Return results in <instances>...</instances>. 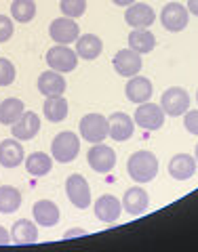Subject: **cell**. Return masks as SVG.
I'll return each mask as SVG.
<instances>
[{"instance_id": "603a6c76", "label": "cell", "mask_w": 198, "mask_h": 252, "mask_svg": "<svg viewBox=\"0 0 198 252\" xmlns=\"http://www.w3.org/2000/svg\"><path fill=\"white\" fill-rule=\"evenodd\" d=\"M101 51H104V42H101L99 36L95 34H84V36H78L76 40V55L84 61H93L97 59Z\"/></svg>"}, {"instance_id": "277c9868", "label": "cell", "mask_w": 198, "mask_h": 252, "mask_svg": "<svg viewBox=\"0 0 198 252\" xmlns=\"http://www.w3.org/2000/svg\"><path fill=\"white\" fill-rule=\"evenodd\" d=\"M46 63H49V67L55 69V72L68 74V72H72V69H76L78 55L74 49H70L68 44H55L46 51Z\"/></svg>"}, {"instance_id": "83f0119b", "label": "cell", "mask_w": 198, "mask_h": 252, "mask_svg": "<svg viewBox=\"0 0 198 252\" xmlns=\"http://www.w3.org/2000/svg\"><path fill=\"white\" fill-rule=\"evenodd\" d=\"M21 191L13 185H0V212L2 215H11V212L19 210L21 206Z\"/></svg>"}, {"instance_id": "3957f363", "label": "cell", "mask_w": 198, "mask_h": 252, "mask_svg": "<svg viewBox=\"0 0 198 252\" xmlns=\"http://www.w3.org/2000/svg\"><path fill=\"white\" fill-rule=\"evenodd\" d=\"M78 130L86 143H104L106 137H110V122L101 114H86L80 120Z\"/></svg>"}, {"instance_id": "8992f818", "label": "cell", "mask_w": 198, "mask_h": 252, "mask_svg": "<svg viewBox=\"0 0 198 252\" xmlns=\"http://www.w3.org/2000/svg\"><path fill=\"white\" fill-rule=\"evenodd\" d=\"M86 162H89V166L95 172H101V175H106V172H110V170L116 166V152L110 145L95 143L89 149V154H86Z\"/></svg>"}, {"instance_id": "74e56055", "label": "cell", "mask_w": 198, "mask_h": 252, "mask_svg": "<svg viewBox=\"0 0 198 252\" xmlns=\"http://www.w3.org/2000/svg\"><path fill=\"white\" fill-rule=\"evenodd\" d=\"M196 162H198V143H196Z\"/></svg>"}, {"instance_id": "f1b7e54d", "label": "cell", "mask_w": 198, "mask_h": 252, "mask_svg": "<svg viewBox=\"0 0 198 252\" xmlns=\"http://www.w3.org/2000/svg\"><path fill=\"white\" fill-rule=\"evenodd\" d=\"M11 17L17 23H30L36 17V2L34 0H13Z\"/></svg>"}, {"instance_id": "4dcf8cb0", "label": "cell", "mask_w": 198, "mask_h": 252, "mask_svg": "<svg viewBox=\"0 0 198 252\" xmlns=\"http://www.w3.org/2000/svg\"><path fill=\"white\" fill-rule=\"evenodd\" d=\"M15 65L9 61V59H4V57H0V86H9L15 82Z\"/></svg>"}, {"instance_id": "7a4b0ae2", "label": "cell", "mask_w": 198, "mask_h": 252, "mask_svg": "<svg viewBox=\"0 0 198 252\" xmlns=\"http://www.w3.org/2000/svg\"><path fill=\"white\" fill-rule=\"evenodd\" d=\"M78 152H80V139L72 130H63L51 143V156L53 160H57L61 164H70L76 160Z\"/></svg>"}, {"instance_id": "9a60e30c", "label": "cell", "mask_w": 198, "mask_h": 252, "mask_svg": "<svg viewBox=\"0 0 198 252\" xmlns=\"http://www.w3.org/2000/svg\"><path fill=\"white\" fill-rule=\"evenodd\" d=\"M26 160V152L19 139H4L0 141V166L4 168H17L19 164Z\"/></svg>"}, {"instance_id": "6da1fadb", "label": "cell", "mask_w": 198, "mask_h": 252, "mask_svg": "<svg viewBox=\"0 0 198 252\" xmlns=\"http://www.w3.org/2000/svg\"><path fill=\"white\" fill-rule=\"evenodd\" d=\"M126 170H129V177L137 183H150L158 175V158L152 152L141 149V152H135L129 158Z\"/></svg>"}, {"instance_id": "d6986e66", "label": "cell", "mask_w": 198, "mask_h": 252, "mask_svg": "<svg viewBox=\"0 0 198 252\" xmlns=\"http://www.w3.org/2000/svg\"><path fill=\"white\" fill-rule=\"evenodd\" d=\"M126 99L131 103H146L152 97V82L144 76H131L129 82H126Z\"/></svg>"}, {"instance_id": "5b68a950", "label": "cell", "mask_w": 198, "mask_h": 252, "mask_svg": "<svg viewBox=\"0 0 198 252\" xmlns=\"http://www.w3.org/2000/svg\"><path fill=\"white\" fill-rule=\"evenodd\" d=\"M160 107H162V112L171 118L184 116L190 109V94L184 89H179V86H173V89L162 93Z\"/></svg>"}, {"instance_id": "ac0fdd59", "label": "cell", "mask_w": 198, "mask_h": 252, "mask_svg": "<svg viewBox=\"0 0 198 252\" xmlns=\"http://www.w3.org/2000/svg\"><path fill=\"white\" fill-rule=\"evenodd\" d=\"M11 240L19 246H30V244H36L38 242V227H36V220H30V219H19L13 223V229H11Z\"/></svg>"}, {"instance_id": "e0dca14e", "label": "cell", "mask_w": 198, "mask_h": 252, "mask_svg": "<svg viewBox=\"0 0 198 252\" xmlns=\"http://www.w3.org/2000/svg\"><path fill=\"white\" fill-rule=\"evenodd\" d=\"M38 91L44 97H59V94L66 93V78L55 69H46L38 76Z\"/></svg>"}, {"instance_id": "4fadbf2b", "label": "cell", "mask_w": 198, "mask_h": 252, "mask_svg": "<svg viewBox=\"0 0 198 252\" xmlns=\"http://www.w3.org/2000/svg\"><path fill=\"white\" fill-rule=\"evenodd\" d=\"M40 132V118L34 112H23L15 124H11V135L19 141H30Z\"/></svg>"}, {"instance_id": "d6a6232c", "label": "cell", "mask_w": 198, "mask_h": 252, "mask_svg": "<svg viewBox=\"0 0 198 252\" xmlns=\"http://www.w3.org/2000/svg\"><path fill=\"white\" fill-rule=\"evenodd\" d=\"M186 120H184V126L190 135H196L198 137V109H188L184 114Z\"/></svg>"}, {"instance_id": "f546056e", "label": "cell", "mask_w": 198, "mask_h": 252, "mask_svg": "<svg viewBox=\"0 0 198 252\" xmlns=\"http://www.w3.org/2000/svg\"><path fill=\"white\" fill-rule=\"evenodd\" d=\"M59 9L63 13V17H70V19L82 17L86 11V0H61Z\"/></svg>"}, {"instance_id": "5bb4252c", "label": "cell", "mask_w": 198, "mask_h": 252, "mask_svg": "<svg viewBox=\"0 0 198 252\" xmlns=\"http://www.w3.org/2000/svg\"><path fill=\"white\" fill-rule=\"evenodd\" d=\"M110 122V137H112L116 143H122V141H129L133 137V130H135V122L133 118L124 112H116L108 118Z\"/></svg>"}, {"instance_id": "2e32d148", "label": "cell", "mask_w": 198, "mask_h": 252, "mask_svg": "<svg viewBox=\"0 0 198 252\" xmlns=\"http://www.w3.org/2000/svg\"><path fill=\"white\" fill-rule=\"evenodd\" d=\"M93 210H95V217H97L101 223H114L122 212V202H118V198H114V195H101V198L95 202Z\"/></svg>"}, {"instance_id": "d4e9b609", "label": "cell", "mask_w": 198, "mask_h": 252, "mask_svg": "<svg viewBox=\"0 0 198 252\" xmlns=\"http://www.w3.org/2000/svg\"><path fill=\"white\" fill-rule=\"evenodd\" d=\"M68 101L63 99V94H59V97H46L44 105H42V114L49 122H63L68 118Z\"/></svg>"}, {"instance_id": "7402d4cb", "label": "cell", "mask_w": 198, "mask_h": 252, "mask_svg": "<svg viewBox=\"0 0 198 252\" xmlns=\"http://www.w3.org/2000/svg\"><path fill=\"white\" fill-rule=\"evenodd\" d=\"M148 204H150V198H148V193L141 187L126 189V193L122 198V208L129 212V215H133V217L144 215V212L148 210Z\"/></svg>"}, {"instance_id": "8d00e7d4", "label": "cell", "mask_w": 198, "mask_h": 252, "mask_svg": "<svg viewBox=\"0 0 198 252\" xmlns=\"http://www.w3.org/2000/svg\"><path fill=\"white\" fill-rule=\"evenodd\" d=\"M112 2H114L116 6H129V4H133V2H137V0H112Z\"/></svg>"}, {"instance_id": "44dd1931", "label": "cell", "mask_w": 198, "mask_h": 252, "mask_svg": "<svg viewBox=\"0 0 198 252\" xmlns=\"http://www.w3.org/2000/svg\"><path fill=\"white\" fill-rule=\"evenodd\" d=\"M196 172V158L188 154H177L173 156V160L169 162V175L177 181H188L192 179Z\"/></svg>"}, {"instance_id": "1f68e13d", "label": "cell", "mask_w": 198, "mask_h": 252, "mask_svg": "<svg viewBox=\"0 0 198 252\" xmlns=\"http://www.w3.org/2000/svg\"><path fill=\"white\" fill-rule=\"evenodd\" d=\"M13 32H15L13 19L6 17V15H0V44L9 40V38L13 36Z\"/></svg>"}, {"instance_id": "30bf717a", "label": "cell", "mask_w": 198, "mask_h": 252, "mask_svg": "<svg viewBox=\"0 0 198 252\" xmlns=\"http://www.w3.org/2000/svg\"><path fill=\"white\" fill-rule=\"evenodd\" d=\"M112 65H114L118 76L131 78V76H137L141 72V65H144V61H141V55L135 53L133 49H122V51H118L114 55Z\"/></svg>"}, {"instance_id": "e575fe53", "label": "cell", "mask_w": 198, "mask_h": 252, "mask_svg": "<svg viewBox=\"0 0 198 252\" xmlns=\"http://www.w3.org/2000/svg\"><path fill=\"white\" fill-rule=\"evenodd\" d=\"M188 13H192L198 17V0H188Z\"/></svg>"}, {"instance_id": "4316f807", "label": "cell", "mask_w": 198, "mask_h": 252, "mask_svg": "<svg viewBox=\"0 0 198 252\" xmlns=\"http://www.w3.org/2000/svg\"><path fill=\"white\" fill-rule=\"evenodd\" d=\"M23 112H26V105H23L21 99H15V97L4 99L0 103V124H4V126L15 124Z\"/></svg>"}, {"instance_id": "8fae6325", "label": "cell", "mask_w": 198, "mask_h": 252, "mask_svg": "<svg viewBox=\"0 0 198 252\" xmlns=\"http://www.w3.org/2000/svg\"><path fill=\"white\" fill-rule=\"evenodd\" d=\"M188 19H190V13H188V9L181 2H169L162 9V13H160L162 26H164V30H169V32L186 30Z\"/></svg>"}, {"instance_id": "f35d334b", "label": "cell", "mask_w": 198, "mask_h": 252, "mask_svg": "<svg viewBox=\"0 0 198 252\" xmlns=\"http://www.w3.org/2000/svg\"><path fill=\"white\" fill-rule=\"evenodd\" d=\"M196 101H198V93H196Z\"/></svg>"}, {"instance_id": "52a82bcc", "label": "cell", "mask_w": 198, "mask_h": 252, "mask_svg": "<svg viewBox=\"0 0 198 252\" xmlns=\"http://www.w3.org/2000/svg\"><path fill=\"white\" fill-rule=\"evenodd\" d=\"M66 193L68 200L74 204L76 208H89L91 206V187L86 183V179L82 175H72L66 181Z\"/></svg>"}, {"instance_id": "cb8c5ba5", "label": "cell", "mask_w": 198, "mask_h": 252, "mask_svg": "<svg viewBox=\"0 0 198 252\" xmlns=\"http://www.w3.org/2000/svg\"><path fill=\"white\" fill-rule=\"evenodd\" d=\"M23 162H26L28 175H32V177H44V175H49L51 168H53V158L44 152L30 154Z\"/></svg>"}, {"instance_id": "d590c367", "label": "cell", "mask_w": 198, "mask_h": 252, "mask_svg": "<svg viewBox=\"0 0 198 252\" xmlns=\"http://www.w3.org/2000/svg\"><path fill=\"white\" fill-rule=\"evenodd\" d=\"M76 235H84V231L82 229H72V231H66V233H63V238H76Z\"/></svg>"}, {"instance_id": "836d02e7", "label": "cell", "mask_w": 198, "mask_h": 252, "mask_svg": "<svg viewBox=\"0 0 198 252\" xmlns=\"http://www.w3.org/2000/svg\"><path fill=\"white\" fill-rule=\"evenodd\" d=\"M11 242V233L4 229V227H0V246H6V244Z\"/></svg>"}, {"instance_id": "ba28073f", "label": "cell", "mask_w": 198, "mask_h": 252, "mask_svg": "<svg viewBox=\"0 0 198 252\" xmlns=\"http://www.w3.org/2000/svg\"><path fill=\"white\" fill-rule=\"evenodd\" d=\"M49 34H51V40L57 42V44H68L70 42H76L78 36H80V30H78V23L70 17H59V19H53L51 26H49Z\"/></svg>"}, {"instance_id": "484cf974", "label": "cell", "mask_w": 198, "mask_h": 252, "mask_svg": "<svg viewBox=\"0 0 198 252\" xmlns=\"http://www.w3.org/2000/svg\"><path fill=\"white\" fill-rule=\"evenodd\" d=\"M156 46V38L154 34L150 32L148 28L144 30H133L129 34V49H133L139 55H146V53H152Z\"/></svg>"}, {"instance_id": "7c38bea8", "label": "cell", "mask_w": 198, "mask_h": 252, "mask_svg": "<svg viewBox=\"0 0 198 252\" xmlns=\"http://www.w3.org/2000/svg\"><path fill=\"white\" fill-rule=\"evenodd\" d=\"M154 19H156L154 9L144 4V2H133V4L126 6V11H124V21L129 23L133 30L150 28L154 23Z\"/></svg>"}, {"instance_id": "9c48e42d", "label": "cell", "mask_w": 198, "mask_h": 252, "mask_svg": "<svg viewBox=\"0 0 198 252\" xmlns=\"http://www.w3.org/2000/svg\"><path fill=\"white\" fill-rule=\"evenodd\" d=\"M135 124L144 130H158L164 124V112L160 105H154L146 101V103H139V107L135 109Z\"/></svg>"}, {"instance_id": "ffe728a7", "label": "cell", "mask_w": 198, "mask_h": 252, "mask_svg": "<svg viewBox=\"0 0 198 252\" xmlns=\"http://www.w3.org/2000/svg\"><path fill=\"white\" fill-rule=\"evenodd\" d=\"M32 215H34L36 225L40 227H53L59 223V208L51 200H38L32 206Z\"/></svg>"}]
</instances>
